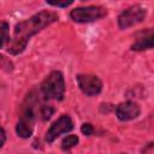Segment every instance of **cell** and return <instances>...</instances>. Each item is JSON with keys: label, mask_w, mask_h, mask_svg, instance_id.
Here are the masks:
<instances>
[{"label": "cell", "mask_w": 154, "mask_h": 154, "mask_svg": "<svg viewBox=\"0 0 154 154\" xmlns=\"http://www.w3.org/2000/svg\"><path fill=\"white\" fill-rule=\"evenodd\" d=\"M55 20H58V14L55 12L42 11V12H38L35 16L30 17L29 19L16 24L12 38L7 46L8 53H11V54L22 53L24 51V48L26 47L29 38L32 35H35L43 28L51 25Z\"/></svg>", "instance_id": "obj_1"}, {"label": "cell", "mask_w": 154, "mask_h": 154, "mask_svg": "<svg viewBox=\"0 0 154 154\" xmlns=\"http://www.w3.org/2000/svg\"><path fill=\"white\" fill-rule=\"evenodd\" d=\"M41 90L46 99L61 100L64 96V90H65L63 73L59 71L51 72L42 82Z\"/></svg>", "instance_id": "obj_2"}, {"label": "cell", "mask_w": 154, "mask_h": 154, "mask_svg": "<svg viewBox=\"0 0 154 154\" xmlns=\"http://www.w3.org/2000/svg\"><path fill=\"white\" fill-rule=\"evenodd\" d=\"M107 14V10L101 6H88V7H78L71 11L70 17L72 20L77 23H88L101 19Z\"/></svg>", "instance_id": "obj_3"}, {"label": "cell", "mask_w": 154, "mask_h": 154, "mask_svg": "<svg viewBox=\"0 0 154 154\" xmlns=\"http://www.w3.org/2000/svg\"><path fill=\"white\" fill-rule=\"evenodd\" d=\"M147 14L146 8L142 6H132L122 12V14L118 18V25L120 29H128L132 25H136L141 23Z\"/></svg>", "instance_id": "obj_4"}, {"label": "cell", "mask_w": 154, "mask_h": 154, "mask_svg": "<svg viewBox=\"0 0 154 154\" xmlns=\"http://www.w3.org/2000/svg\"><path fill=\"white\" fill-rule=\"evenodd\" d=\"M34 118H35L34 108H32L31 102H29V105L24 107L22 116L17 123L16 130H17L18 136H20L23 138H28L31 136L32 129H34Z\"/></svg>", "instance_id": "obj_5"}, {"label": "cell", "mask_w": 154, "mask_h": 154, "mask_svg": "<svg viewBox=\"0 0 154 154\" xmlns=\"http://www.w3.org/2000/svg\"><path fill=\"white\" fill-rule=\"evenodd\" d=\"M77 83H78L81 90L89 96L99 94L102 89V83H101L100 78L96 76H93V75H78Z\"/></svg>", "instance_id": "obj_6"}, {"label": "cell", "mask_w": 154, "mask_h": 154, "mask_svg": "<svg viewBox=\"0 0 154 154\" xmlns=\"http://www.w3.org/2000/svg\"><path fill=\"white\" fill-rule=\"evenodd\" d=\"M72 128H73V123H72L71 118L69 116H61L58 120H55L52 124V126L47 131L46 141L47 142H53L61 134H66V132L71 131Z\"/></svg>", "instance_id": "obj_7"}, {"label": "cell", "mask_w": 154, "mask_h": 154, "mask_svg": "<svg viewBox=\"0 0 154 154\" xmlns=\"http://www.w3.org/2000/svg\"><path fill=\"white\" fill-rule=\"evenodd\" d=\"M117 116L120 120H131L140 116V106L132 101H125L117 107Z\"/></svg>", "instance_id": "obj_8"}, {"label": "cell", "mask_w": 154, "mask_h": 154, "mask_svg": "<svg viewBox=\"0 0 154 154\" xmlns=\"http://www.w3.org/2000/svg\"><path fill=\"white\" fill-rule=\"evenodd\" d=\"M131 48L134 51H144V49L153 48V32H152V30H149L147 35H143V36L138 37L134 42Z\"/></svg>", "instance_id": "obj_9"}, {"label": "cell", "mask_w": 154, "mask_h": 154, "mask_svg": "<svg viewBox=\"0 0 154 154\" xmlns=\"http://www.w3.org/2000/svg\"><path fill=\"white\" fill-rule=\"evenodd\" d=\"M8 40V24L6 22H0V47H2Z\"/></svg>", "instance_id": "obj_10"}, {"label": "cell", "mask_w": 154, "mask_h": 154, "mask_svg": "<svg viewBox=\"0 0 154 154\" xmlns=\"http://www.w3.org/2000/svg\"><path fill=\"white\" fill-rule=\"evenodd\" d=\"M78 143V137L76 135H69L67 137H65L61 142V147L63 149H70L73 146H76Z\"/></svg>", "instance_id": "obj_11"}, {"label": "cell", "mask_w": 154, "mask_h": 154, "mask_svg": "<svg viewBox=\"0 0 154 154\" xmlns=\"http://www.w3.org/2000/svg\"><path fill=\"white\" fill-rule=\"evenodd\" d=\"M53 111H54V109H53L51 106H47V105L42 106V108H41V116H42V119H45V120L49 119L51 116L53 114Z\"/></svg>", "instance_id": "obj_12"}, {"label": "cell", "mask_w": 154, "mask_h": 154, "mask_svg": "<svg viewBox=\"0 0 154 154\" xmlns=\"http://www.w3.org/2000/svg\"><path fill=\"white\" fill-rule=\"evenodd\" d=\"M0 67L6 70V71H11L12 70V63L4 55L0 54Z\"/></svg>", "instance_id": "obj_13"}, {"label": "cell", "mask_w": 154, "mask_h": 154, "mask_svg": "<svg viewBox=\"0 0 154 154\" xmlns=\"http://www.w3.org/2000/svg\"><path fill=\"white\" fill-rule=\"evenodd\" d=\"M81 131H82V134H83V135L89 136V135H91V134H93L94 129H93V125H91V124H83V125H82V128H81Z\"/></svg>", "instance_id": "obj_14"}, {"label": "cell", "mask_w": 154, "mask_h": 154, "mask_svg": "<svg viewBox=\"0 0 154 154\" xmlns=\"http://www.w3.org/2000/svg\"><path fill=\"white\" fill-rule=\"evenodd\" d=\"M48 5H52V6H57V7H67L69 5L72 4V1H65V2H53V1H47Z\"/></svg>", "instance_id": "obj_15"}, {"label": "cell", "mask_w": 154, "mask_h": 154, "mask_svg": "<svg viewBox=\"0 0 154 154\" xmlns=\"http://www.w3.org/2000/svg\"><path fill=\"white\" fill-rule=\"evenodd\" d=\"M5 140H6V135H5V131H4V129L0 126V147L4 144Z\"/></svg>", "instance_id": "obj_16"}]
</instances>
